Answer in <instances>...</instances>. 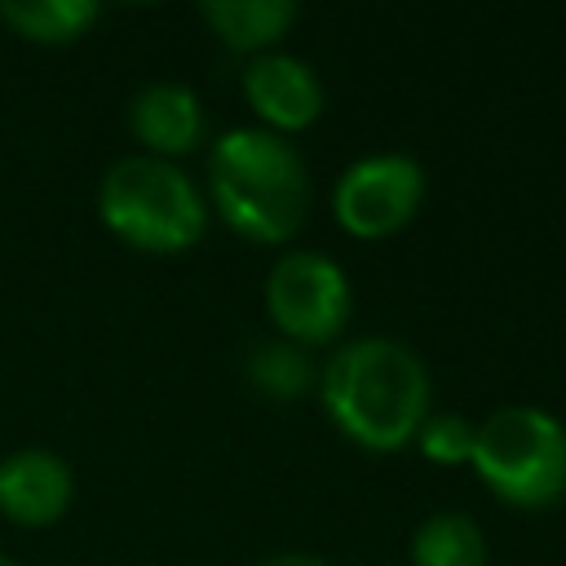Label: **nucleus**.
I'll use <instances>...</instances> for the list:
<instances>
[{
	"label": "nucleus",
	"mask_w": 566,
	"mask_h": 566,
	"mask_svg": "<svg viewBox=\"0 0 566 566\" xmlns=\"http://www.w3.org/2000/svg\"><path fill=\"white\" fill-rule=\"evenodd\" d=\"M256 566H332V562L318 557V553H274V557H265Z\"/></svg>",
	"instance_id": "2eb2a0df"
},
{
	"label": "nucleus",
	"mask_w": 566,
	"mask_h": 566,
	"mask_svg": "<svg viewBox=\"0 0 566 566\" xmlns=\"http://www.w3.org/2000/svg\"><path fill=\"white\" fill-rule=\"evenodd\" d=\"M97 18V0H0V22L27 44H71Z\"/></svg>",
	"instance_id": "9b49d317"
},
{
	"label": "nucleus",
	"mask_w": 566,
	"mask_h": 566,
	"mask_svg": "<svg viewBox=\"0 0 566 566\" xmlns=\"http://www.w3.org/2000/svg\"><path fill=\"white\" fill-rule=\"evenodd\" d=\"M473 433H478V420H469L464 411H429V420L420 424V433H416L411 447H416L429 464L455 469V464H469V455H473Z\"/></svg>",
	"instance_id": "4468645a"
},
{
	"label": "nucleus",
	"mask_w": 566,
	"mask_h": 566,
	"mask_svg": "<svg viewBox=\"0 0 566 566\" xmlns=\"http://www.w3.org/2000/svg\"><path fill=\"white\" fill-rule=\"evenodd\" d=\"M199 18L230 53H243L248 62L256 53H274L287 40V31L301 18V4L296 0H203Z\"/></svg>",
	"instance_id": "9d476101"
},
{
	"label": "nucleus",
	"mask_w": 566,
	"mask_h": 566,
	"mask_svg": "<svg viewBox=\"0 0 566 566\" xmlns=\"http://www.w3.org/2000/svg\"><path fill=\"white\" fill-rule=\"evenodd\" d=\"M314 394L332 429L371 455L411 447L433 411L424 358L394 336H358L336 345V354L318 367Z\"/></svg>",
	"instance_id": "f257e3e1"
},
{
	"label": "nucleus",
	"mask_w": 566,
	"mask_h": 566,
	"mask_svg": "<svg viewBox=\"0 0 566 566\" xmlns=\"http://www.w3.org/2000/svg\"><path fill=\"white\" fill-rule=\"evenodd\" d=\"M102 226L150 256H177L208 230V199L181 164L155 155H119L97 181Z\"/></svg>",
	"instance_id": "7ed1b4c3"
},
{
	"label": "nucleus",
	"mask_w": 566,
	"mask_h": 566,
	"mask_svg": "<svg viewBox=\"0 0 566 566\" xmlns=\"http://www.w3.org/2000/svg\"><path fill=\"white\" fill-rule=\"evenodd\" d=\"M469 469L509 509H548L566 500V420L509 402L478 420Z\"/></svg>",
	"instance_id": "20e7f679"
},
{
	"label": "nucleus",
	"mask_w": 566,
	"mask_h": 566,
	"mask_svg": "<svg viewBox=\"0 0 566 566\" xmlns=\"http://www.w3.org/2000/svg\"><path fill=\"white\" fill-rule=\"evenodd\" d=\"M0 566H18V562H13V557H9V553H0Z\"/></svg>",
	"instance_id": "dca6fc26"
},
{
	"label": "nucleus",
	"mask_w": 566,
	"mask_h": 566,
	"mask_svg": "<svg viewBox=\"0 0 566 566\" xmlns=\"http://www.w3.org/2000/svg\"><path fill=\"white\" fill-rule=\"evenodd\" d=\"M239 88H243V102L252 106L256 124L279 133V137L310 128L327 102L318 71L305 57L283 53V49L248 57L239 71Z\"/></svg>",
	"instance_id": "0eeeda50"
},
{
	"label": "nucleus",
	"mask_w": 566,
	"mask_h": 566,
	"mask_svg": "<svg viewBox=\"0 0 566 566\" xmlns=\"http://www.w3.org/2000/svg\"><path fill=\"white\" fill-rule=\"evenodd\" d=\"M124 115L142 155L177 164L181 155H195L203 146V102L190 84H177V80L142 84L128 97Z\"/></svg>",
	"instance_id": "1a4fd4ad"
},
{
	"label": "nucleus",
	"mask_w": 566,
	"mask_h": 566,
	"mask_svg": "<svg viewBox=\"0 0 566 566\" xmlns=\"http://www.w3.org/2000/svg\"><path fill=\"white\" fill-rule=\"evenodd\" d=\"M265 314L279 340H292L301 349L332 345L354 314V287L345 265L314 248L279 252L265 274Z\"/></svg>",
	"instance_id": "39448f33"
},
{
	"label": "nucleus",
	"mask_w": 566,
	"mask_h": 566,
	"mask_svg": "<svg viewBox=\"0 0 566 566\" xmlns=\"http://www.w3.org/2000/svg\"><path fill=\"white\" fill-rule=\"evenodd\" d=\"M203 186L208 212L261 248L292 243L310 217V168L301 150L261 124H239L212 137Z\"/></svg>",
	"instance_id": "f03ea898"
},
{
	"label": "nucleus",
	"mask_w": 566,
	"mask_h": 566,
	"mask_svg": "<svg viewBox=\"0 0 566 566\" xmlns=\"http://www.w3.org/2000/svg\"><path fill=\"white\" fill-rule=\"evenodd\" d=\"M411 566H486V535L460 509L429 513L407 544Z\"/></svg>",
	"instance_id": "f8f14e48"
},
{
	"label": "nucleus",
	"mask_w": 566,
	"mask_h": 566,
	"mask_svg": "<svg viewBox=\"0 0 566 566\" xmlns=\"http://www.w3.org/2000/svg\"><path fill=\"white\" fill-rule=\"evenodd\" d=\"M75 500L71 464L49 447H18L0 455V517L27 531L53 526Z\"/></svg>",
	"instance_id": "6e6552de"
},
{
	"label": "nucleus",
	"mask_w": 566,
	"mask_h": 566,
	"mask_svg": "<svg viewBox=\"0 0 566 566\" xmlns=\"http://www.w3.org/2000/svg\"><path fill=\"white\" fill-rule=\"evenodd\" d=\"M424 203V168L402 150L354 159L332 186V217L354 239H389L416 221Z\"/></svg>",
	"instance_id": "423d86ee"
},
{
	"label": "nucleus",
	"mask_w": 566,
	"mask_h": 566,
	"mask_svg": "<svg viewBox=\"0 0 566 566\" xmlns=\"http://www.w3.org/2000/svg\"><path fill=\"white\" fill-rule=\"evenodd\" d=\"M243 376L256 394L274 398V402H296L305 394H314L318 385V367L310 363V354L292 340H252L243 354Z\"/></svg>",
	"instance_id": "ddd939ff"
}]
</instances>
